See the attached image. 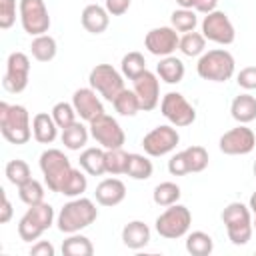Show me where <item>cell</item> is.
<instances>
[{
  "instance_id": "obj_1",
  "label": "cell",
  "mask_w": 256,
  "mask_h": 256,
  "mask_svg": "<svg viewBox=\"0 0 256 256\" xmlns=\"http://www.w3.org/2000/svg\"><path fill=\"white\" fill-rule=\"evenodd\" d=\"M0 130L10 144H16V146L26 144L32 136L28 110L20 104L0 102Z\"/></svg>"
},
{
  "instance_id": "obj_2",
  "label": "cell",
  "mask_w": 256,
  "mask_h": 256,
  "mask_svg": "<svg viewBox=\"0 0 256 256\" xmlns=\"http://www.w3.org/2000/svg\"><path fill=\"white\" fill-rule=\"evenodd\" d=\"M98 218V208L90 198H74L70 202H66L56 218L58 230L64 234H74L80 232L82 228H88L94 220Z\"/></svg>"
},
{
  "instance_id": "obj_3",
  "label": "cell",
  "mask_w": 256,
  "mask_h": 256,
  "mask_svg": "<svg viewBox=\"0 0 256 256\" xmlns=\"http://www.w3.org/2000/svg\"><path fill=\"white\" fill-rule=\"evenodd\" d=\"M234 56L224 50V48H214L204 52L198 58L196 64V72L202 80H210V82H226L234 76Z\"/></svg>"
},
{
  "instance_id": "obj_4",
  "label": "cell",
  "mask_w": 256,
  "mask_h": 256,
  "mask_svg": "<svg viewBox=\"0 0 256 256\" xmlns=\"http://www.w3.org/2000/svg\"><path fill=\"white\" fill-rule=\"evenodd\" d=\"M222 222L226 226L228 238L232 244L236 246H244L248 244V240L252 238V212L246 204L242 202H230L224 210H222Z\"/></svg>"
},
{
  "instance_id": "obj_5",
  "label": "cell",
  "mask_w": 256,
  "mask_h": 256,
  "mask_svg": "<svg viewBox=\"0 0 256 256\" xmlns=\"http://www.w3.org/2000/svg\"><path fill=\"white\" fill-rule=\"evenodd\" d=\"M40 170H42V176H44V182H46L48 190L60 192L74 168H72L68 156L62 150L48 148L40 154Z\"/></svg>"
},
{
  "instance_id": "obj_6",
  "label": "cell",
  "mask_w": 256,
  "mask_h": 256,
  "mask_svg": "<svg viewBox=\"0 0 256 256\" xmlns=\"http://www.w3.org/2000/svg\"><path fill=\"white\" fill-rule=\"evenodd\" d=\"M54 224V208L46 202H40L36 206H28L26 214L18 222V236L24 242L38 240L42 232H46Z\"/></svg>"
},
{
  "instance_id": "obj_7",
  "label": "cell",
  "mask_w": 256,
  "mask_h": 256,
  "mask_svg": "<svg viewBox=\"0 0 256 256\" xmlns=\"http://www.w3.org/2000/svg\"><path fill=\"white\" fill-rule=\"evenodd\" d=\"M190 224H192L190 210L176 202L172 206H166V210L156 218V232L166 240H176L190 230Z\"/></svg>"
},
{
  "instance_id": "obj_8",
  "label": "cell",
  "mask_w": 256,
  "mask_h": 256,
  "mask_svg": "<svg viewBox=\"0 0 256 256\" xmlns=\"http://www.w3.org/2000/svg\"><path fill=\"white\" fill-rule=\"evenodd\" d=\"M88 82H90V88H94L108 102H114V98L124 90V76H122V72H118L110 64H96L90 70Z\"/></svg>"
},
{
  "instance_id": "obj_9",
  "label": "cell",
  "mask_w": 256,
  "mask_h": 256,
  "mask_svg": "<svg viewBox=\"0 0 256 256\" xmlns=\"http://www.w3.org/2000/svg\"><path fill=\"white\" fill-rule=\"evenodd\" d=\"M160 112L176 128L190 126L196 120L194 106L180 92H168V94H164L162 96V102H160Z\"/></svg>"
},
{
  "instance_id": "obj_10",
  "label": "cell",
  "mask_w": 256,
  "mask_h": 256,
  "mask_svg": "<svg viewBox=\"0 0 256 256\" xmlns=\"http://www.w3.org/2000/svg\"><path fill=\"white\" fill-rule=\"evenodd\" d=\"M20 24L26 34L40 36L46 34L50 28V16L44 0H20Z\"/></svg>"
},
{
  "instance_id": "obj_11",
  "label": "cell",
  "mask_w": 256,
  "mask_h": 256,
  "mask_svg": "<svg viewBox=\"0 0 256 256\" xmlns=\"http://www.w3.org/2000/svg\"><path fill=\"white\" fill-rule=\"evenodd\" d=\"M90 124V136L104 148V150H112V148H122V144L126 142V134L122 130V126L118 124L116 118L108 116L106 112L98 118H94Z\"/></svg>"
},
{
  "instance_id": "obj_12",
  "label": "cell",
  "mask_w": 256,
  "mask_h": 256,
  "mask_svg": "<svg viewBox=\"0 0 256 256\" xmlns=\"http://www.w3.org/2000/svg\"><path fill=\"white\" fill-rule=\"evenodd\" d=\"M30 78V58L24 52H12L6 60V74L2 78V86L10 94H20L26 90Z\"/></svg>"
},
{
  "instance_id": "obj_13",
  "label": "cell",
  "mask_w": 256,
  "mask_h": 256,
  "mask_svg": "<svg viewBox=\"0 0 256 256\" xmlns=\"http://www.w3.org/2000/svg\"><path fill=\"white\" fill-rule=\"evenodd\" d=\"M180 142V134L174 126H168V124H162V126H156L152 128L144 138H142V148L148 156H164V154H170Z\"/></svg>"
},
{
  "instance_id": "obj_14",
  "label": "cell",
  "mask_w": 256,
  "mask_h": 256,
  "mask_svg": "<svg viewBox=\"0 0 256 256\" xmlns=\"http://www.w3.org/2000/svg\"><path fill=\"white\" fill-rule=\"evenodd\" d=\"M202 34H204L206 40L222 44V46L232 44L234 38H236V30H234L228 14L222 12V10H214V12L204 16V20H202Z\"/></svg>"
},
{
  "instance_id": "obj_15",
  "label": "cell",
  "mask_w": 256,
  "mask_h": 256,
  "mask_svg": "<svg viewBox=\"0 0 256 256\" xmlns=\"http://www.w3.org/2000/svg\"><path fill=\"white\" fill-rule=\"evenodd\" d=\"M220 150L228 156H244V154H250L256 146V136L250 128H246L244 124L224 132L220 136V142H218Z\"/></svg>"
},
{
  "instance_id": "obj_16",
  "label": "cell",
  "mask_w": 256,
  "mask_h": 256,
  "mask_svg": "<svg viewBox=\"0 0 256 256\" xmlns=\"http://www.w3.org/2000/svg\"><path fill=\"white\" fill-rule=\"evenodd\" d=\"M180 44V36L172 26H160V28H152L146 38H144V46L150 54L154 56H172L174 50Z\"/></svg>"
},
{
  "instance_id": "obj_17",
  "label": "cell",
  "mask_w": 256,
  "mask_h": 256,
  "mask_svg": "<svg viewBox=\"0 0 256 256\" xmlns=\"http://www.w3.org/2000/svg\"><path fill=\"white\" fill-rule=\"evenodd\" d=\"M134 82V92L140 100V110L144 112H150L158 106L160 102V82H158V76L150 70H144Z\"/></svg>"
},
{
  "instance_id": "obj_18",
  "label": "cell",
  "mask_w": 256,
  "mask_h": 256,
  "mask_svg": "<svg viewBox=\"0 0 256 256\" xmlns=\"http://www.w3.org/2000/svg\"><path fill=\"white\" fill-rule=\"evenodd\" d=\"M72 106H74L76 114L86 122H92L94 118L104 114V106H102L100 98L96 96L94 88H78L72 96Z\"/></svg>"
},
{
  "instance_id": "obj_19",
  "label": "cell",
  "mask_w": 256,
  "mask_h": 256,
  "mask_svg": "<svg viewBox=\"0 0 256 256\" xmlns=\"http://www.w3.org/2000/svg\"><path fill=\"white\" fill-rule=\"evenodd\" d=\"M94 196H96V202L100 206H110L112 208V206H118L126 198V186L118 178H104L96 186Z\"/></svg>"
},
{
  "instance_id": "obj_20",
  "label": "cell",
  "mask_w": 256,
  "mask_h": 256,
  "mask_svg": "<svg viewBox=\"0 0 256 256\" xmlns=\"http://www.w3.org/2000/svg\"><path fill=\"white\" fill-rule=\"evenodd\" d=\"M80 20H82V26H84L86 32H90V34H102L108 28V24H110V14L100 4H88L82 10Z\"/></svg>"
},
{
  "instance_id": "obj_21",
  "label": "cell",
  "mask_w": 256,
  "mask_h": 256,
  "mask_svg": "<svg viewBox=\"0 0 256 256\" xmlns=\"http://www.w3.org/2000/svg\"><path fill=\"white\" fill-rule=\"evenodd\" d=\"M122 242L130 250H140L150 242V228L142 220H132L122 228Z\"/></svg>"
},
{
  "instance_id": "obj_22",
  "label": "cell",
  "mask_w": 256,
  "mask_h": 256,
  "mask_svg": "<svg viewBox=\"0 0 256 256\" xmlns=\"http://www.w3.org/2000/svg\"><path fill=\"white\" fill-rule=\"evenodd\" d=\"M32 136L40 144H52L58 136V124L54 122L52 114L38 112L32 118Z\"/></svg>"
},
{
  "instance_id": "obj_23",
  "label": "cell",
  "mask_w": 256,
  "mask_h": 256,
  "mask_svg": "<svg viewBox=\"0 0 256 256\" xmlns=\"http://www.w3.org/2000/svg\"><path fill=\"white\" fill-rule=\"evenodd\" d=\"M230 114L238 124H248L256 118V98L252 94H238L230 104Z\"/></svg>"
},
{
  "instance_id": "obj_24",
  "label": "cell",
  "mask_w": 256,
  "mask_h": 256,
  "mask_svg": "<svg viewBox=\"0 0 256 256\" xmlns=\"http://www.w3.org/2000/svg\"><path fill=\"white\" fill-rule=\"evenodd\" d=\"M80 168L90 176H102L106 172V150L104 148H86L80 154Z\"/></svg>"
},
{
  "instance_id": "obj_25",
  "label": "cell",
  "mask_w": 256,
  "mask_h": 256,
  "mask_svg": "<svg viewBox=\"0 0 256 256\" xmlns=\"http://www.w3.org/2000/svg\"><path fill=\"white\" fill-rule=\"evenodd\" d=\"M184 72H186L184 62L180 58H176V56H164V58H160V62L156 66V74L166 84H178V82H182Z\"/></svg>"
},
{
  "instance_id": "obj_26",
  "label": "cell",
  "mask_w": 256,
  "mask_h": 256,
  "mask_svg": "<svg viewBox=\"0 0 256 256\" xmlns=\"http://www.w3.org/2000/svg\"><path fill=\"white\" fill-rule=\"evenodd\" d=\"M30 52L38 62H50V60H54L58 46L50 34H40V36H34V40L30 44Z\"/></svg>"
},
{
  "instance_id": "obj_27",
  "label": "cell",
  "mask_w": 256,
  "mask_h": 256,
  "mask_svg": "<svg viewBox=\"0 0 256 256\" xmlns=\"http://www.w3.org/2000/svg\"><path fill=\"white\" fill-rule=\"evenodd\" d=\"M88 128L84 126V124H80V122H74V124H70V126H66V128H62V144L68 148V150H80V148H84L86 146V142H88Z\"/></svg>"
},
{
  "instance_id": "obj_28",
  "label": "cell",
  "mask_w": 256,
  "mask_h": 256,
  "mask_svg": "<svg viewBox=\"0 0 256 256\" xmlns=\"http://www.w3.org/2000/svg\"><path fill=\"white\" fill-rule=\"evenodd\" d=\"M186 250L192 256H210L214 250V240L210 234L196 230V232L186 236Z\"/></svg>"
},
{
  "instance_id": "obj_29",
  "label": "cell",
  "mask_w": 256,
  "mask_h": 256,
  "mask_svg": "<svg viewBox=\"0 0 256 256\" xmlns=\"http://www.w3.org/2000/svg\"><path fill=\"white\" fill-rule=\"evenodd\" d=\"M62 254L64 256H92L94 246L86 236L74 232L62 242Z\"/></svg>"
},
{
  "instance_id": "obj_30",
  "label": "cell",
  "mask_w": 256,
  "mask_h": 256,
  "mask_svg": "<svg viewBox=\"0 0 256 256\" xmlns=\"http://www.w3.org/2000/svg\"><path fill=\"white\" fill-rule=\"evenodd\" d=\"M152 172H154V166H152V162H150L146 156L136 154V152H132V154L128 156L126 174H128L130 178H134V180H148V178L152 176Z\"/></svg>"
},
{
  "instance_id": "obj_31",
  "label": "cell",
  "mask_w": 256,
  "mask_h": 256,
  "mask_svg": "<svg viewBox=\"0 0 256 256\" xmlns=\"http://www.w3.org/2000/svg\"><path fill=\"white\" fill-rule=\"evenodd\" d=\"M178 50L184 54V56H202L204 50H206V38L204 34L200 32H186L182 38H180V44H178Z\"/></svg>"
},
{
  "instance_id": "obj_32",
  "label": "cell",
  "mask_w": 256,
  "mask_h": 256,
  "mask_svg": "<svg viewBox=\"0 0 256 256\" xmlns=\"http://www.w3.org/2000/svg\"><path fill=\"white\" fill-rule=\"evenodd\" d=\"M112 104H114V108H116V112H118L120 116H134V114L140 112V100H138L136 92H134V90H128V88H124V90L114 98Z\"/></svg>"
},
{
  "instance_id": "obj_33",
  "label": "cell",
  "mask_w": 256,
  "mask_h": 256,
  "mask_svg": "<svg viewBox=\"0 0 256 256\" xmlns=\"http://www.w3.org/2000/svg\"><path fill=\"white\" fill-rule=\"evenodd\" d=\"M180 186L178 184H174V182H160L156 188H154V192H152V200L158 204V206H172V204H176L178 200H180Z\"/></svg>"
},
{
  "instance_id": "obj_34",
  "label": "cell",
  "mask_w": 256,
  "mask_h": 256,
  "mask_svg": "<svg viewBox=\"0 0 256 256\" xmlns=\"http://www.w3.org/2000/svg\"><path fill=\"white\" fill-rule=\"evenodd\" d=\"M120 70H122L124 78L136 80L146 70V60L140 52H128V54H124V58L120 62Z\"/></svg>"
},
{
  "instance_id": "obj_35",
  "label": "cell",
  "mask_w": 256,
  "mask_h": 256,
  "mask_svg": "<svg viewBox=\"0 0 256 256\" xmlns=\"http://www.w3.org/2000/svg\"><path fill=\"white\" fill-rule=\"evenodd\" d=\"M198 24V18H196V12L192 8H178L172 12L170 16V26L176 30V32H192Z\"/></svg>"
},
{
  "instance_id": "obj_36",
  "label": "cell",
  "mask_w": 256,
  "mask_h": 256,
  "mask_svg": "<svg viewBox=\"0 0 256 256\" xmlns=\"http://www.w3.org/2000/svg\"><path fill=\"white\" fill-rule=\"evenodd\" d=\"M18 196L26 206H36V204L44 202V186L38 180L30 178L18 186Z\"/></svg>"
},
{
  "instance_id": "obj_37",
  "label": "cell",
  "mask_w": 256,
  "mask_h": 256,
  "mask_svg": "<svg viewBox=\"0 0 256 256\" xmlns=\"http://www.w3.org/2000/svg\"><path fill=\"white\" fill-rule=\"evenodd\" d=\"M128 152H124L122 148H112V150H106V172L112 174V176H118V174H126V168H128Z\"/></svg>"
},
{
  "instance_id": "obj_38",
  "label": "cell",
  "mask_w": 256,
  "mask_h": 256,
  "mask_svg": "<svg viewBox=\"0 0 256 256\" xmlns=\"http://www.w3.org/2000/svg\"><path fill=\"white\" fill-rule=\"evenodd\" d=\"M6 178H8V182L10 184H14V186H20V184H24L26 180H30L32 178V172H30V166L24 162V160H20V158H16V160H10L8 164H6Z\"/></svg>"
},
{
  "instance_id": "obj_39",
  "label": "cell",
  "mask_w": 256,
  "mask_h": 256,
  "mask_svg": "<svg viewBox=\"0 0 256 256\" xmlns=\"http://www.w3.org/2000/svg\"><path fill=\"white\" fill-rule=\"evenodd\" d=\"M86 188H88L86 176H84L80 170L74 168L72 174H70V178L66 180L64 188L60 190V194H64V196H68V198H78V196H82V194L86 192Z\"/></svg>"
},
{
  "instance_id": "obj_40",
  "label": "cell",
  "mask_w": 256,
  "mask_h": 256,
  "mask_svg": "<svg viewBox=\"0 0 256 256\" xmlns=\"http://www.w3.org/2000/svg\"><path fill=\"white\" fill-rule=\"evenodd\" d=\"M188 162V170L190 172H202L208 166V152L204 146H188L186 150H182Z\"/></svg>"
},
{
  "instance_id": "obj_41",
  "label": "cell",
  "mask_w": 256,
  "mask_h": 256,
  "mask_svg": "<svg viewBox=\"0 0 256 256\" xmlns=\"http://www.w3.org/2000/svg\"><path fill=\"white\" fill-rule=\"evenodd\" d=\"M52 118H54V122L58 124V128H66V126H70V124H74L76 122V110H74V106L72 104H68V102H58V104H54V108H52Z\"/></svg>"
},
{
  "instance_id": "obj_42",
  "label": "cell",
  "mask_w": 256,
  "mask_h": 256,
  "mask_svg": "<svg viewBox=\"0 0 256 256\" xmlns=\"http://www.w3.org/2000/svg\"><path fill=\"white\" fill-rule=\"evenodd\" d=\"M16 22V0H0V28L8 30Z\"/></svg>"
},
{
  "instance_id": "obj_43",
  "label": "cell",
  "mask_w": 256,
  "mask_h": 256,
  "mask_svg": "<svg viewBox=\"0 0 256 256\" xmlns=\"http://www.w3.org/2000/svg\"><path fill=\"white\" fill-rule=\"evenodd\" d=\"M168 172H170L172 176H184V174H190L184 152H176V154L168 160Z\"/></svg>"
},
{
  "instance_id": "obj_44",
  "label": "cell",
  "mask_w": 256,
  "mask_h": 256,
  "mask_svg": "<svg viewBox=\"0 0 256 256\" xmlns=\"http://www.w3.org/2000/svg\"><path fill=\"white\" fill-rule=\"evenodd\" d=\"M236 82L244 90H256V66H246L238 72Z\"/></svg>"
},
{
  "instance_id": "obj_45",
  "label": "cell",
  "mask_w": 256,
  "mask_h": 256,
  "mask_svg": "<svg viewBox=\"0 0 256 256\" xmlns=\"http://www.w3.org/2000/svg\"><path fill=\"white\" fill-rule=\"evenodd\" d=\"M130 2L132 0H104V8L110 16H122L124 12H128Z\"/></svg>"
},
{
  "instance_id": "obj_46",
  "label": "cell",
  "mask_w": 256,
  "mask_h": 256,
  "mask_svg": "<svg viewBox=\"0 0 256 256\" xmlns=\"http://www.w3.org/2000/svg\"><path fill=\"white\" fill-rule=\"evenodd\" d=\"M54 254H56L54 246L46 240H40L30 248V256H54Z\"/></svg>"
},
{
  "instance_id": "obj_47",
  "label": "cell",
  "mask_w": 256,
  "mask_h": 256,
  "mask_svg": "<svg viewBox=\"0 0 256 256\" xmlns=\"http://www.w3.org/2000/svg\"><path fill=\"white\" fill-rule=\"evenodd\" d=\"M10 218H12V204H10L8 196H6V192L2 190V214H0V222L6 224V222H10Z\"/></svg>"
},
{
  "instance_id": "obj_48",
  "label": "cell",
  "mask_w": 256,
  "mask_h": 256,
  "mask_svg": "<svg viewBox=\"0 0 256 256\" xmlns=\"http://www.w3.org/2000/svg\"><path fill=\"white\" fill-rule=\"evenodd\" d=\"M216 6H218V0H196L194 10H198L202 14H210L216 10Z\"/></svg>"
},
{
  "instance_id": "obj_49",
  "label": "cell",
  "mask_w": 256,
  "mask_h": 256,
  "mask_svg": "<svg viewBox=\"0 0 256 256\" xmlns=\"http://www.w3.org/2000/svg\"><path fill=\"white\" fill-rule=\"evenodd\" d=\"M176 4L180 8H194L196 6V0H176Z\"/></svg>"
},
{
  "instance_id": "obj_50",
  "label": "cell",
  "mask_w": 256,
  "mask_h": 256,
  "mask_svg": "<svg viewBox=\"0 0 256 256\" xmlns=\"http://www.w3.org/2000/svg\"><path fill=\"white\" fill-rule=\"evenodd\" d=\"M248 208H250V212L252 214H256V192L250 196V202H248Z\"/></svg>"
},
{
  "instance_id": "obj_51",
  "label": "cell",
  "mask_w": 256,
  "mask_h": 256,
  "mask_svg": "<svg viewBox=\"0 0 256 256\" xmlns=\"http://www.w3.org/2000/svg\"><path fill=\"white\" fill-rule=\"evenodd\" d=\"M252 226H254V230H256V214H254V220H252Z\"/></svg>"
},
{
  "instance_id": "obj_52",
  "label": "cell",
  "mask_w": 256,
  "mask_h": 256,
  "mask_svg": "<svg viewBox=\"0 0 256 256\" xmlns=\"http://www.w3.org/2000/svg\"><path fill=\"white\" fill-rule=\"evenodd\" d=\"M254 176H256V160H254Z\"/></svg>"
}]
</instances>
